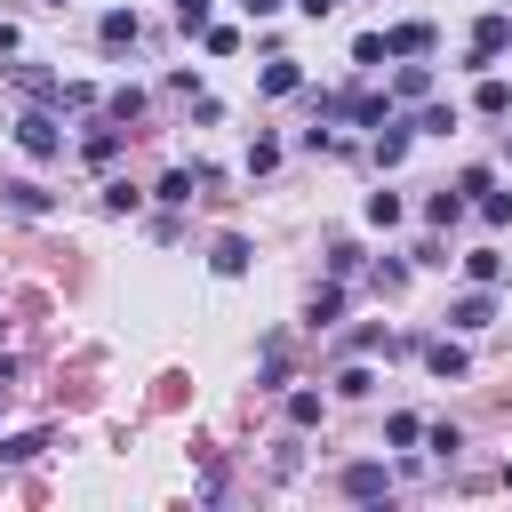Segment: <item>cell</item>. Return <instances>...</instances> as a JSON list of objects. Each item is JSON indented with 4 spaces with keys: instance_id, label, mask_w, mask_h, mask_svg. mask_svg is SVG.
Returning <instances> with one entry per match:
<instances>
[{
    "instance_id": "obj_1",
    "label": "cell",
    "mask_w": 512,
    "mask_h": 512,
    "mask_svg": "<svg viewBox=\"0 0 512 512\" xmlns=\"http://www.w3.org/2000/svg\"><path fill=\"white\" fill-rule=\"evenodd\" d=\"M16 144H24L32 160H56V152H64V136H56L48 112H16Z\"/></svg>"
},
{
    "instance_id": "obj_2",
    "label": "cell",
    "mask_w": 512,
    "mask_h": 512,
    "mask_svg": "<svg viewBox=\"0 0 512 512\" xmlns=\"http://www.w3.org/2000/svg\"><path fill=\"white\" fill-rule=\"evenodd\" d=\"M488 320H496V296H488V288L472 280V288H464V296L448 304V328H464V336H472V328H488Z\"/></svg>"
},
{
    "instance_id": "obj_3",
    "label": "cell",
    "mask_w": 512,
    "mask_h": 512,
    "mask_svg": "<svg viewBox=\"0 0 512 512\" xmlns=\"http://www.w3.org/2000/svg\"><path fill=\"white\" fill-rule=\"evenodd\" d=\"M504 48H512V16H480L472 24V64H496Z\"/></svg>"
},
{
    "instance_id": "obj_4",
    "label": "cell",
    "mask_w": 512,
    "mask_h": 512,
    "mask_svg": "<svg viewBox=\"0 0 512 512\" xmlns=\"http://www.w3.org/2000/svg\"><path fill=\"white\" fill-rule=\"evenodd\" d=\"M248 256H256V248H248V240H240V232H224V240H216V248H208V264H216V272H224V280H240V272H248Z\"/></svg>"
},
{
    "instance_id": "obj_5",
    "label": "cell",
    "mask_w": 512,
    "mask_h": 512,
    "mask_svg": "<svg viewBox=\"0 0 512 512\" xmlns=\"http://www.w3.org/2000/svg\"><path fill=\"white\" fill-rule=\"evenodd\" d=\"M424 368H432V376H464L472 360H464V344H456V336H432V344H424Z\"/></svg>"
},
{
    "instance_id": "obj_6",
    "label": "cell",
    "mask_w": 512,
    "mask_h": 512,
    "mask_svg": "<svg viewBox=\"0 0 512 512\" xmlns=\"http://www.w3.org/2000/svg\"><path fill=\"white\" fill-rule=\"evenodd\" d=\"M384 488H392L384 464H352V472H344V496H352V504H368V496H384Z\"/></svg>"
},
{
    "instance_id": "obj_7",
    "label": "cell",
    "mask_w": 512,
    "mask_h": 512,
    "mask_svg": "<svg viewBox=\"0 0 512 512\" xmlns=\"http://www.w3.org/2000/svg\"><path fill=\"white\" fill-rule=\"evenodd\" d=\"M96 40H104V48H136V8H112V16L96 24Z\"/></svg>"
},
{
    "instance_id": "obj_8",
    "label": "cell",
    "mask_w": 512,
    "mask_h": 512,
    "mask_svg": "<svg viewBox=\"0 0 512 512\" xmlns=\"http://www.w3.org/2000/svg\"><path fill=\"white\" fill-rule=\"evenodd\" d=\"M384 48H392V56H424V48H432V24H392Z\"/></svg>"
},
{
    "instance_id": "obj_9",
    "label": "cell",
    "mask_w": 512,
    "mask_h": 512,
    "mask_svg": "<svg viewBox=\"0 0 512 512\" xmlns=\"http://www.w3.org/2000/svg\"><path fill=\"white\" fill-rule=\"evenodd\" d=\"M296 88H304V72H296L288 56H272V64H264V96H296Z\"/></svg>"
},
{
    "instance_id": "obj_10",
    "label": "cell",
    "mask_w": 512,
    "mask_h": 512,
    "mask_svg": "<svg viewBox=\"0 0 512 512\" xmlns=\"http://www.w3.org/2000/svg\"><path fill=\"white\" fill-rule=\"evenodd\" d=\"M392 96H408V104H424V96H432V72H424V64H400V80H392Z\"/></svg>"
},
{
    "instance_id": "obj_11",
    "label": "cell",
    "mask_w": 512,
    "mask_h": 512,
    "mask_svg": "<svg viewBox=\"0 0 512 512\" xmlns=\"http://www.w3.org/2000/svg\"><path fill=\"white\" fill-rule=\"evenodd\" d=\"M112 160H120V120H112V128H96V136H88V168H112Z\"/></svg>"
},
{
    "instance_id": "obj_12",
    "label": "cell",
    "mask_w": 512,
    "mask_h": 512,
    "mask_svg": "<svg viewBox=\"0 0 512 512\" xmlns=\"http://www.w3.org/2000/svg\"><path fill=\"white\" fill-rule=\"evenodd\" d=\"M0 192H8V208H24V216H48V208H56L40 184H0Z\"/></svg>"
},
{
    "instance_id": "obj_13",
    "label": "cell",
    "mask_w": 512,
    "mask_h": 512,
    "mask_svg": "<svg viewBox=\"0 0 512 512\" xmlns=\"http://www.w3.org/2000/svg\"><path fill=\"white\" fill-rule=\"evenodd\" d=\"M472 104H480L488 120H504V112H512V80H480V96H472Z\"/></svg>"
},
{
    "instance_id": "obj_14",
    "label": "cell",
    "mask_w": 512,
    "mask_h": 512,
    "mask_svg": "<svg viewBox=\"0 0 512 512\" xmlns=\"http://www.w3.org/2000/svg\"><path fill=\"white\" fill-rule=\"evenodd\" d=\"M192 184H200L192 168H168V176H160V200H168V208H184V200H192Z\"/></svg>"
},
{
    "instance_id": "obj_15",
    "label": "cell",
    "mask_w": 512,
    "mask_h": 512,
    "mask_svg": "<svg viewBox=\"0 0 512 512\" xmlns=\"http://www.w3.org/2000/svg\"><path fill=\"white\" fill-rule=\"evenodd\" d=\"M288 424L312 432V424H320V392H288Z\"/></svg>"
},
{
    "instance_id": "obj_16",
    "label": "cell",
    "mask_w": 512,
    "mask_h": 512,
    "mask_svg": "<svg viewBox=\"0 0 512 512\" xmlns=\"http://www.w3.org/2000/svg\"><path fill=\"white\" fill-rule=\"evenodd\" d=\"M40 448H48V432H16V440H0V456H8V464H32Z\"/></svg>"
},
{
    "instance_id": "obj_17",
    "label": "cell",
    "mask_w": 512,
    "mask_h": 512,
    "mask_svg": "<svg viewBox=\"0 0 512 512\" xmlns=\"http://www.w3.org/2000/svg\"><path fill=\"white\" fill-rule=\"evenodd\" d=\"M352 64H392V48H384V32H360V40H352Z\"/></svg>"
},
{
    "instance_id": "obj_18",
    "label": "cell",
    "mask_w": 512,
    "mask_h": 512,
    "mask_svg": "<svg viewBox=\"0 0 512 512\" xmlns=\"http://www.w3.org/2000/svg\"><path fill=\"white\" fill-rule=\"evenodd\" d=\"M104 104H112V120H120V128H128V120H136V112H144V88H112V96H104Z\"/></svg>"
},
{
    "instance_id": "obj_19",
    "label": "cell",
    "mask_w": 512,
    "mask_h": 512,
    "mask_svg": "<svg viewBox=\"0 0 512 512\" xmlns=\"http://www.w3.org/2000/svg\"><path fill=\"white\" fill-rule=\"evenodd\" d=\"M416 128H424V136H448V128H456V104H424Z\"/></svg>"
},
{
    "instance_id": "obj_20",
    "label": "cell",
    "mask_w": 512,
    "mask_h": 512,
    "mask_svg": "<svg viewBox=\"0 0 512 512\" xmlns=\"http://www.w3.org/2000/svg\"><path fill=\"white\" fill-rule=\"evenodd\" d=\"M400 152H408V128H392V120H384V128H376V160H384V168H392V160H400Z\"/></svg>"
},
{
    "instance_id": "obj_21",
    "label": "cell",
    "mask_w": 512,
    "mask_h": 512,
    "mask_svg": "<svg viewBox=\"0 0 512 512\" xmlns=\"http://www.w3.org/2000/svg\"><path fill=\"white\" fill-rule=\"evenodd\" d=\"M424 216H432V224H456V216H464V192H432Z\"/></svg>"
},
{
    "instance_id": "obj_22",
    "label": "cell",
    "mask_w": 512,
    "mask_h": 512,
    "mask_svg": "<svg viewBox=\"0 0 512 512\" xmlns=\"http://www.w3.org/2000/svg\"><path fill=\"white\" fill-rule=\"evenodd\" d=\"M344 312V288H312V328H328Z\"/></svg>"
},
{
    "instance_id": "obj_23",
    "label": "cell",
    "mask_w": 512,
    "mask_h": 512,
    "mask_svg": "<svg viewBox=\"0 0 512 512\" xmlns=\"http://www.w3.org/2000/svg\"><path fill=\"white\" fill-rule=\"evenodd\" d=\"M264 168H280V144H272V136H256V144H248V176H264Z\"/></svg>"
},
{
    "instance_id": "obj_24",
    "label": "cell",
    "mask_w": 512,
    "mask_h": 512,
    "mask_svg": "<svg viewBox=\"0 0 512 512\" xmlns=\"http://www.w3.org/2000/svg\"><path fill=\"white\" fill-rule=\"evenodd\" d=\"M368 224H400V192H368Z\"/></svg>"
},
{
    "instance_id": "obj_25",
    "label": "cell",
    "mask_w": 512,
    "mask_h": 512,
    "mask_svg": "<svg viewBox=\"0 0 512 512\" xmlns=\"http://www.w3.org/2000/svg\"><path fill=\"white\" fill-rule=\"evenodd\" d=\"M464 272H472V280H480V288H488V280H496V272H504V256H496V248H480V256H464Z\"/></svg>"
},
{
    "instance_id": "obj_26",
    "label": "cell",
    "mask_w": 512,
    "mask_h": 512,
    "mask_svg": "<svg viewBox=\"0 0 512 512\" xmlns=\"http://www.w3.org/2000/svg\"><path fill=\"white\" fill-rule=\"evenodd\" d=\"M200 40H208V56H232V48H240V32H232V24H208Z\"/></svg>"
},
{
    "instance_id": "obj_27",
    "label": "cell",
    "mask_w": 512,
    "mask_h": 512,
    "mask_svg": "<svg viewBox=\"0 0 512 512\" xmlns=\"http://www.w3.org/2000/svg\"><path fill=\"white\" fill-rule=\"evenodd\" d=\"M328 272H336V280H344V272H360V248H352V240H336V248H328Z\"/></svg>"
},
{
    "instance_id": "obj_28",
    "label": "cell",
    "mask_w": 512,
    "mask_h": 512,
    "mask_svg": "<svg viewBox=\"0 0 512 512\" xmlns=\"http://www.w3.org/2000/svg\"><path fill=\"white\" fill-rule=\"evenodd\" d=\"M336 392H344V400H360V392H376V376H368V368H344V376H336Z\"/></svg>"
},
{
    "instance_id": "obj_29",
    "label": "cell",
    "mask_w": 512,
    "mask_h": 512,
    "mask_svg": "<svg viewBox=\"0 0 512 512\" xmlns=\"http://www.w3.org/2000/svg\"><path fill=\"white\" fill-rule=\"evenodd\" d=\"M424 440H432V456H456V448H464V432H456V424H432Z\"/></svg>"
},
{
    "instance_id": "obj_30",
    "label": "cell",
    "mask_w": 512,
    "mask_h": 512,
    "mask_svg": "<svg viewBox=\"0 0 512 512\" xmlns=\"http://www.w3.org/2000/svg\"><path fill=\"white\" fill-rule=\"evenodd\" d=\"M480 216L488 224H512V192H480Z\"/></svg>"
},
{
    "instance_id": "obj_31",
    "label": "cell",
    "mask_w": 512,
    "mask_h": 512,
    "mask_svg": "<svg viewBox=\"0 0 512 512\" xmlns=\"http://www.w3.org/2000/svg\"><path fill=\"white\" fill-rule=\"evenodd\" d=\"M176 24L184 32H208V0H176Z\"/></svg>"
},
{
    "instance_id": "obj_32",
    "label": "cell",
    "mask_w": 512,
    "mask_h": 512,
    "mask_svg": "<svg viewBox=\"0 0 512 512\" xmlns=\"http://www.w3.org/2000/svg\"><path fill=\"white\" fill-rule=\"evenodd\" d=\"M8 392H16V360H0V400H8Z\"/></svg>"
},
{
    "instance_id": "obj_33",
    "label": "cell",
    "mask_w": 512,
    "mask_h": 512,
    "mask_svg": "<svg viewBox=\"0 0 512 512\" xmlns=\"http://www.w3.org/2000/svg\"><path fill=\"white\" fill-rule=\"evenodd\" d=\"M296 8H304V16H328V8H344V0H296Z\"/></svg>"
},
{
    "instance_id": "obj_34",
    "label": "cell",
    "mask_w": 512,
    "mask_h": 512,
    "mask_svg": "<svg viewBox=\"0 0 512 512\" xmlns=\"http://www.w3.org/2000/svg\"><path fill=\"white\" fill-rule=\"evenodd\" d=\"M272 8H280V0H248V16H272Z\"/></svg>"
},
{
    "instance_id": "obj_35",
    "label": "cell",
    "mask_w": 512,
    "mask_h": 512,
    "mask_svg": "<svg viewBox=\"0 0 512 512\" xmlns=\"http://www.w3.org/2000/svg\"><path fill=\"white\" fill-rule=\"evenodd\" d=\"M48 8H64V0H48Z\"/></svg>"
}]
</instances>
